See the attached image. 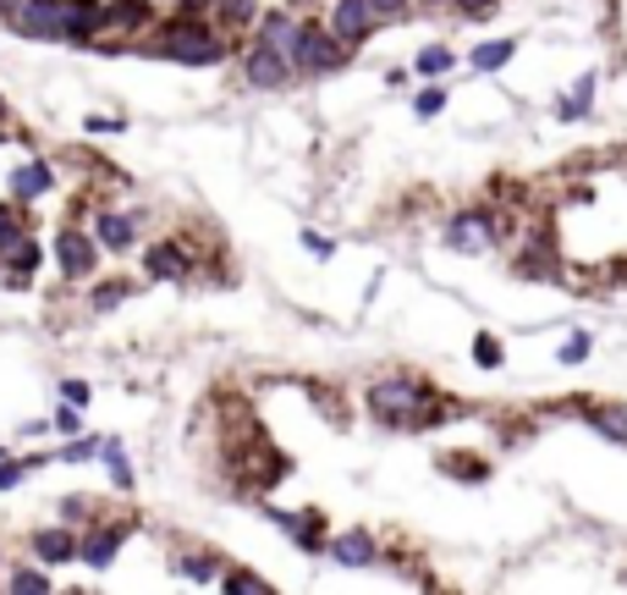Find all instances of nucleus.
Listing matches in <instances>:
<instances>
[{"mask_svg": "<svg viewBox=\"0 0 627 595\" xmlns=\"http://www.w3.org/2000/svg\"><path fill=\"white\" fill-rule=\"evenodd\" d=\"M204 7H210V0H176V12H188V17H193V12H204Z\"/></svg>", "mask_w": 627, "mask_h": 595, "instance_id": "36", "label": "nucleus"}, {"mask_svg": "<svg viewBox=\"0 0 627 595\" xmlns=\"http://www.w3.org/2000/svg\"><path fill=\"white\" fill-rule=\"evenodd\" d=\"M418 72H424V77H440V72H452V50H446V45H429V50H418Z\"/></svg>", "mask_w": 627, "mask_h": 595, "instance_id": "20", "label": "nucleus"}, {"mask_svg": "<svg viewBox=\"0 0 627 595\" xmlns=\"http://www.w3.org/2000/svg\"><path fill=\"white\" fill-rule=\"evenodd\" d=\"M100 23H105L100 0H61V34H66V45H88Z\"/></svg>", "mask_w": 627, "mask_h": 595, "instance_id": "8", "label": "nucleus"}, {"mask_svg": "<svg viewBox=\"0 0 627 595\" xmlns=\"http://www.w3.org/2000/svg\"><path fill=\"white\" fill-rule=\"evenodd\" d=\"M61 397H66L72 408H83V402H88V397H95V392H88L83 381H66V386H61Z\"/></svg>", "mask_w": 627, "mask_h": 595, "instance_id": "31", "label": "nucleus"}, {"mask_svg": "<svg viewBox=\"0 0 627 595\" xmlns=\"http://www.w3.org/2000/svg\"><path fill=\"white\" fill-rule=\"evenodd\" d=\"M122 541H127V524H100V530H88V541L77 546V557L88 568H111L116 551H122Z\"/></svg>", "mask_w": 627, "mask_h": 595, "instance_id": "10", "label": "nucleus"}, {"mask_svg": "<svg viewBox=\"0 0 627 595\" xmlns=\"http://www.w3.org/2000/svg\"><path fill=\"white\" fill-rule=\"evenodd\" d=\"M34 551H39L45 562H72V557H77V541H72L66 530H39V535H34Z\"/></svg>", "mask_w": 627, "mask_h": 595, "instance_id": "15", "label": "nucleus"}, {"mask_svg": "<svg viewBox=\"0 0 627 595\" xmlns=\"http://www.w3.org/2000/svg\"><path fill=\"white\" fill-rule=\"evenodd\" d=\"M160 50H165L171 61H183V66H215V61L226 55V39L204 34L199 23H176V28L160 34Z\"/></svg>", "mask_w": 627, "mask_h": 595, "instance_id": "3", "label": "nucleus"}, {"mask_svg": "<svg viewBox=\"0 0 627 595\" xmlns=\"http://www.w3.org/2000/svg\"><path fill=\"white\" fill-rule=\"evenodd\" d=\"M17 480H23V463H12V458H7V463H0V491H12Z\"/></svg>", "mask_w": 627, "mask_h": 595, "instance_id": "32", "label": "nucleus"}, {"mask_svg": "<svg viewBox=\"0 0 627 595\" xmlns=\"http://www.w3.org/2000/svg\"><path fill=\"white\" fill-rule=\"evenodd\" d=\"M429 402V392L424 386H413V381H380L375 392H369V408L386 419V424H418V408Z\"/></svg>", "mask_w": 627, "mask_h": 595, "instance_id": "4", "label": "nucleus"}, {"mask_svg": "<svg viewBox=\"0 0 627 595\" xmlns=\"http://www.w3.org/2000/svg\"><path fill=\"white\" fill-rule=\"evenodd\" d=\"M215 12H221L226 28H242V23L259 17V0H215Z\"/></svg>", "mask_w": 627, "mask_h": 595, "instance_id": "19", "label": "nucleus"}, {"mask_svg": "<svg viewBox=\"0 0 627 595\" xmlns=\"http://www.w3.org/2000/svg\"><path fill=\"white\" fill-rule=\"evenodd\" d=\"M188 579H199V584H215V562H204V557H188V562H176Z\"/></svg>", "mask_w": 627, "mask_h": 595, "instance_id": "27", "label": "nucleus"}, {"mask_svg": "<svg viewBox=\"0 0 627 595\" xmlns=\"http://www.w3.org/2000/svg\"><path fill=\"white\" fill-rule=\"evenodd\" d=\"M95 237L105 243V248H133V237H138V215H95Z\"/></svg>", "mask_w": 627, "mask_h": 595, "instance_id": "13", "label": "nucleus"}, {"mask_svg": "<svg viewBox=\"0 0 627 595\" xmlns=\"http://www.w3.org/2000/svg\"><path fill=\"white\" fill-rule=\"evenodd\" d=\"M7 28L17 34V39H34V45H66V34H61V0H12L7 12Z\"/></svg>", "mask_w": 627, "mask_h": 595, "instance_id": "1", "label": "nucleus"}, {"mask_svg": "<svg viewBox=\"0 0 627 595\" xmlns=\"http://www.w3.org/2000/svg\"><path fill=\"white\" fill-rule=\"evenodd\" d=\"M50 183H55V172L45 160H28V165H17L12 172V194L17 199H39V194H50Z\"/></svg>", "mask_w": 627, "mask_h": 595, "instance_id": "12", "label": "nucleus"}, {"mask_svg": "<svg viewBox=\"0 0 627 595\" xmlns=\"http://www.w3.org/2000/svg\"><path fill=\"white\" fill-rule=\"evenodd\" d=\"M380 17H375V7L369 0H336V12H330V34L352 50L358 39H369V28H375Z\"/></svg>", "mask_w": 627, "mask_h": 595, "instance_id": "6", "label": "nucleus"}, {"mask_svg": "<svg viewBox=\"0 0 627 595\" xmlns=\"http://www.w3.org/2000/svg\"><path fill=\"white\" fill-rule=\"evenodd\" d=\"M589 359V336L578 331V336H567V343H562V364H584Z\"/></svg>", "mask_w": 627, "mask_h": 595, "instance_id": "26", "label": "nucleus"}, {"mask_svg": "<svg viewBox=\"0 0 627 595\" xmlns=\"http://www.w3.org/2000/svg\"><path fill=\"white\" fill-rule=\"evenodd\" d=\"M55 260H61L66 276H95V237L77 232V226L55 232Z\"/></svg>", "mask_w": 627, "mask_h": 595, "instance_id": "7", "label": "nucleus"}, {"mask_svg": "<svg viewBox=\"0 0 627 595\" xmlns=\"http://www.w3.org/2000/svg\"><path fill=\"white\" fill-rule=\"evenodd\" d=\"M127 298V282H100L95 293H88V303H95V309H116Z\"/></svg>", "mask_w": 627, "mask_h": 595, "instance_id": "22", "label": "nucleus"}, {"mask_svg": "<svg viewBox=\"0 0 627 595\" xmlns=\"http://www.w3.org/2000/svg\"><path fill=\"white\" fill-rule=\"evenodd\" d=\"M490 237H496V221H490V215H479V210H463L452 226H446V243H452V248H463V253L490 248Z\"/></svg>", "mask_w": 627, "mask_h": 595, "instance_id": "9", "label": "nucleus"}, {"mask_svg": "<svg viewBox=\"0 0 627 595\" xmlns=\"http://www.w3.org/2000/svg\"><path fill=\"white\" fill-rule=\"evenodd\" d=\"M0 116H7V106H0Z\"/></svg>", "mask_w": 627, "mask_h": 595, "instance_id": "37", "label": "nucleus"}, {"mask_svg": "<svg viewBox=\"0 0 627 595\" xmlns=\"http://www.w3.org/2000/svg\"><path fill=\"white\" fill-rule=\"evenodd\" d=\"M330 557H336V568H369L375 562V541L364 530H347V535L330 541Z\"/></svg>", "mask_w": 627, "mask_h": 595, "instance_id": "11", "label": "nucleus"}, {"mask_svg": "<svg viewBox=\"0 0 627 595\" xmlns=\"http://www.w3.org/2000/svg\"><path fill=\"white\" fill-rule=\"evenodd\" d=\"M292 34H298V23H292L287 12H264V17H259V39H264V45L287 50V45H292Z\"/></svg>", "mask_w": 627, "mask_h": 595, "instance_id": "17", "label": "nucleus"}, {"mask_svg": "<svg viewBox=\"0 0 627 595\" xmlns=\"http://www.w3.org/2000/svg\"><path fill=\"white\" fill-rule=\"evenodd\" d=\"M474 359L496 370V364H501V343H496V336H479V348H474Z\"/></svg>", "mask_w": 627, "mask_h": 595, "instance_id": "28", "label": "nucleus"}, {"mask_svg": "<svg viewBox=\"0 0 627 595\" xmlns=\"http://www.w3.org/2000/svg\"><path fill=\"white\" fill-rule=\"evenodd\" d=\"M369 7H375V17H380V23H397V17L407 12V0H369Z\"/></svg>", "mask_w": 627, "mask_h": 595, "instance_id": "29", "label": "nucleus"}, {"mask_svg": "<svg viewBox=\"0 0 627 595\" xmlns=\"http://www.w3.org/2000/svg\"><path fill=\"white\" fill-rule=\"evenodd\" d=\"M7 584H12L17 595H50V579H45V573H34V568H17Z\"/></svg>", "mask_w": 627, "mask_h": 595, "instance_id": "21", "label": "nucleus"}, {"mask_svg": "<svg viewBox=\"0 0 627 595\" xmlns=\"http://www.w3.org/2000/svg\"><path fill=\"white\" fill-rule=\"evenodd\" d=\"M100 453V442H77V447H66L61 458H72V463H83V458H95Z\"/></svg>", "mask_w": 627, "mask_h": 595, "instance_id": "33", "label": "nucleus"}, {"mask_svg": "<svg viewBox=\"0 0 627 595\" xmlns=\"http://www.w3.org/2000/svg\"><path fill=\"white\" fill-rule=\"evenodd\" d=\"M242 72H248V83L253 89H281V83L292 77V55L287 50H276V45H253L248 50V61H242Z\"/></svg>", "mask_w": 627, "mask_h": 595, "instance_id": "5", "label": "nucleus"}, {"mask_svg": "<svg viewBox=\"0 0 627 595\" xmlns=\"http://www.w3.org/2000/svg\"><path fill=\"white\" fill-rule=\"evenodd\" d=\"M111 17H116V23H143V17H149V0H116Z\"/></svg>", "mask_w": 627, "mask_h": 595, "instance_id": "24", "label": "nucleus"}, {"mask_svg": "<svg viewBox=\"0 0 627 595\" xmlns=\"http://www.w3.org/2000/svg\"><path fill=\"white\" fill-rule=\"evenodd\" d=\"M512 55H517V45H512V39H496V45H479V50H474V66H479V72H496V66H506Z\"/></svg>", "mask_w": 627, "mask_h": 595, "instance_id": "18", "label": "nucleus"}, {"mask_svg": "<svg viewBox=\"0 0 627 595\" xmlns=\"http://www.w3.org/2000/svg\"><path fill=\"white\" fill-rule=\"evenodd\" d=\"M303 248H309V253H319V260H330V253H336V243H330V237H319V232H303Z\"/></svg>", "mask_w": 627, "mask_h": 595, "instance_id": "30", "label": "nucleus"}, {"mask_svg": "<svg viewBox=\"0 0 627 595\" xmlns=\"http://www.w3.org/2000/svg\"><path fill=\"white\" fill-rule=\"evenodd\" d=\"M457 7H463L468 17H490V12H496V0H457Z\"/></svg>", "mask_w": 627, "mask_h": 595, "instance_id": "34", "label": "nucleus"}, {"mask_svg": "<svg viewBox=\"0 0 627 595\" xmlns=\"http://www.w3.org/2000/svg\"><path fill=\"white\" fill-rule=\"evenodd\" d=\"M413 111H418V116H440V111H446V89H424V95L413 100Z\"/></svg>", "mask_w": 627, "mask_h": 595, "instance_id": "25", "label": "nucleus"}, {"mask_svg": "<svg viewBox=\"0 0 627 595\" xmlns=\"http://www.w3.org/2000/svg\"><path fill=\"white\" fill-rule=\"evenodd\" d=\"M12 226H17V210H7V204H0V237H7Z\"/></svg>", "mask_w": 627, "mask_h": 595, "instance_id": "35", "label": "nucleus"}, {"mask_svg": "<svg viewBox=\"0 0 627 595\" xmlns=\"http://www.w3.org/2000/svg\"><path fill=\"white\" fill-rule=\"evenodd\" d=\"M231 595H264V590H271V584H264V579H253V573H226L221 579Z\"/></svg>", "mask_w": 627, "mask_h": 595, "instance_id": "23", "label": "nucleus"}, {"mask_svg": "<svg viewBox=\"0 0 627 595\" xmlns=\"http://www.w3.org/2000/svg\"><path fill=\"white\" fill-rule=\"evenodd\" d=\"M143 271H149V276H160V282H176V276L188 271V260H183V253H176L171 243H160V248H149V260H143Z\"/></svg>", "mask_w": 627, "mask_h": 595, "instance_id": "14", "label": "nucleus"}, {"mask_svg": "<svg viewBox=\"0 0 627 595\" xmlns=\"http://www.w3.org/2000/svg\"><path fill=\"white\" fill-rule=\"evenodd\" d=\"M287 55H292V72H336L347 61V45L336 34H325L319 23H298Z\"/></svg>", "mask_w": 627, "mask_h": 595, "instance_id": "2", "label": "nucleus"}, {"mask_svg": "<svg viewBox=\"0 0 627 595\" xmlns=\"http://www.w3.org/2000/svg\"><path fill=\"white\" fill-rule=\"evenodd\" d=\"M276 524H281L303 551H319V519H309V513H276Z\"/></svg>", "mask_w": 627, "mask_h": 595, "instance_id": "16", "label": "nucleus"}]
</instances>
